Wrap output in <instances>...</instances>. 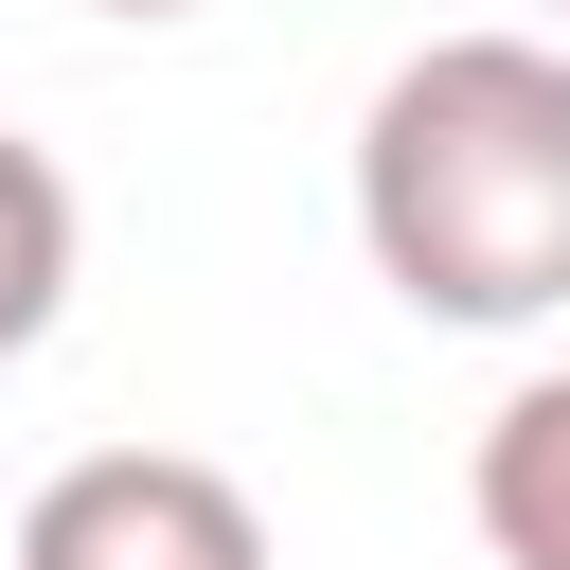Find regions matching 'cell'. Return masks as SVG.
Instances as JSON below:
<instances>
[{
    "mask_svg": "<svg viewBox=\"0 0 570 570\" xmlns=\"http://www.w3.org/2000/svg\"><path fill=\"white\" fill-rule=\"evenodd\" d=\"M463 517H481V552H499V570H570V356H552V374H517V392L481 410Z\"/></svg>",
    "mask_w": 570,
    "mask_h": 570,
    "instance_id": "obj_3",
    "label": "cell"
},
{
    "mask_svg": "<svg viewBox=\"0 0 570 570\" xmlns=\"http://www.w3.org/2000/svg\"><path fill=\"white\" fill-rule=\"evenodd\" d=\"M18 570H267V517L196 445H89L18 499Z\"/></svg>",
    "mask_w": 570,
    "mask_h": 570,
    "instance_id": "obj_2",
    "label": "cell"
},
{
    "mask_svg": "<svg viewBox=\"0 0 570 570\" xmlns=\"http://www.w3.org/2000/svg\"><path fill=\"white\" fill-rule=\"evenodd\" d=\"M552 18H570V0H552Z\"/></svg>",
    "mask_w": 570,
    "mask_h": 570,
    "instance_id": "obj_6",
    "label": "cell"
},
{
    "mask_svg": "<svg viewBox=\"0 0 570 570\" xmlns=\"http://www.w3.org/2000/svg\"><path fill=\"white\" fill-rule=\"evenodd\" d=\"M89 18H196V0H89Z\"/></svg>",
    "mask_w": 570,
    "mask_h": 570,
    "instance_id": "obj_5",
    "label": "cell"
},
{
    "mask_svg": "<svg viewBox=\"0 0 570 570\" xmlns=\"http://www.w3.org/2000/svg\"><path fill=\"white\" fill-rule=\"evenodd\" d=\"M71 178H53V142H18L0 125V356H36L53 338V303H71Z\"/></svg>",
    "mask_w": 570,
    "mask_h": 570,
    "instance_id": "obj_4",
    "label": "cell"
},
{
    "mask_svg": "<svg viewBox=\"0 0 570 570\" xmlns=\"http://www.w3.org/2000/svg\"><path fill=\"white\" fill-rule=\"evenodd\" d=\"M356 249L410 321H552L570 303V36H428L356 107Z\"/></svg>",
    "mask_w": 570,
    "mask_h": 570,
    "instance_id": "obj_1",
    "label": "cell"
}]
</instances>
